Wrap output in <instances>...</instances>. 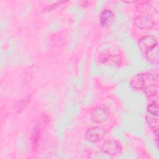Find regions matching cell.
<instances>
[{
  "label": "cell",
  "instance_id": "cell-3",
  "mask_svg": "<svg viewBox=\"0 0 159 159\" xmlns=\"http://www.w3.org/2000/svg\"><path fill=\"white\" fill-rule=\"evenodd\" d=\"M122 145L117 140H107L105 141L101 147V151L109 155L116 156L122 152Z\"/></svg>",
  "mask_w": 159,
  "mask_h": 159
},
{
  "label": "cell",
  "instance_id": "cell-4",
  "mask_svg": "<svg viewBox=\"0 0 159 159\" xmlns=\"http://www.w3.org/2000/svg\"><path fill=\"white\" fill-rule=\"evenodd\" d=\"M106 134L105 129L99 126L89 127L86 132L85 139L90 143H96L101 140Z\"/></svg>",
  "mask_w": 159,
  "mask_h": 159
},
{
  "label": "cell",
  "instance_id": "cell-6",
  "mask_svg": "<svg viewBox=\"0 0 159 159\" xmlns=\"http://www.w3.org/2000/svg\"><path fill=\"white\" fill-rule=\"evenodd\" d=\"M158 44V40L155 36L147 35L142 37L139 42V47L143 54H145L148 50Z\"/></svg>",
  "mask_w": 159,
  "mask_h": 159
},
{
  "label": "cell",
  "instance_id": "cell-7",
  "mask_svg": "<svg viewBox=\"0 0 159 159\" xmlns=\"http://www.w3.org/2000/svg\"><path fill=\"white\" fill-rule=\"evenodd\" d=\"M101 63L113 66H119L122 63V58L119 55L110 53H102L98 57Z\"/></svg>",
  "mask_w": 159,
  "mask_h": 159
},
{
  "label": "cell",
  "instance_id": "cell-1",
  "mask_svg": "<svg viewBox=\"0 0 159 159\" xmlns=\"http://www.w3.org/2000/svg\"><path fill=\"white\" fill-rule=\"evenodd\" d=\"M158 75L152 73H142L134 76L130 81V87L137 91H145L149 86L158 83Z\"/></svg>",
  "mask_w": 159,
  "mask_h": 159
},
{
  "label": "cell",
  "instance_id": "cell-14",
  "mask_svg": "<svg viewBox=\"0 0 159 159\" xmlns=\"http://www.w3.org/2000/svg\"><path fill=\"white\" fill-rule=\"evenodd\" d=\"M67 1H57L50 5H48L47 6H46L44 8V11H52L56 8H57L58 6H60V5H61L63 3L66 2Z\"/></svg>",
  "mask_w": 159,
  "mask_h": 159
},
{
  "label": "cell",
  "instance_id": "cell-5",
  "mask_svg": "<svg viewBox=\"0 0 159 159\" xmlns=\"http://www.w3.org/2000/svg\"><path fill=\"white\" fill-rule=\"evenodd\" d=\"M135 25L140 29L148 30L153 28L155 25V20L150 15L140 14L136 16L134 19Z\"/></svg>",
  "mask_w": 159,
  "mask_h": 159
},
{
  "label": "cell",
  "instance_id": "cell-13",
  "mask_svg": "<svg viewBox=\"0 0 159 159\" xmlns=\"http://www.w3.org/2000/svg\"><path fill=\"white\" fill-rule=\"evenodd\" d=\"M147 112L154 116H158L159 114L158 111V104L157 102H153L151 104H150L147 108Z\"/></svg>",
  "mask_w": 159,
  "mask_h": 159
},
{
  "label": "cell",
  "instance_id": "cell-2",
  "mask_svg": "<svg viewBox=\"0 0 159 159\" xmlns=\"http://www.w3.org/2000/svg\"><path fill=\"white\" fill-rule=\"evenodd\" d=\"M111 116V110L108 106L105 104H101L95 107L90 114L91 120L96 124H101L109 118Z\"/></svg>",
  "mask_w": 159,
  "mask_h": 159
},
{
  "label": "cell",
  "instance_id": "cell-10",
  "mask_svg": "<svg viewBox=\"0 0 159 159\" xmlns=\"http://www.w3.org/2000/svg\"><path fill=\"white\" fill-rule=\"evenodd\" d=\"M145 120L157 137L158 134V120L154 116L147 114L145 116Z\"/></svg>",
  "mask_w": 159,
  "mask_h": 159
},
{
  "label": "cell",
  "instance_id": "cell-8",
  "mask_svg": "<svg viewBox=\"0 0 159 159\" xmlns=\"http://www.w3.org/2000/svg\"><path fill=\"white\" fill-rule=\"evenodd\" d=\"M115 14L109 9L103 10L99 16V21L101 25L104 27H110L114 22Z\"/></svg>",
  "mask_w": 159,
  "mask_h": 159
},
{
  "label": "cell",
  "instance_id": "cell-16",
  "mask_svg": "<svg viewBox=\"0 0 159 159\" xmlns=\"http://www.w3.org/2000/svg\"><path fill=\"white\" fill-rule=\"evenodd\" d=\"M89 1H81L80 2V6H81L82 7H84V8L88 7L89 5Z\"/></svg>",
  "mask_w": 159,
  "mask_h": 159
},
{
  "label": "cell",
  "instance_id": "cell-11",
  "mask_svg": "<svg viewBox=\"0 0 159 159\" xmlns=\"http://www.w3.org/2000/svg\"><path fill=\"white\" fill-rule=\"evenodd\" d=\"M40 139V129L38 125H36L34 127L33 129L32 136H31V142H32V145L34 150H35L38 147Z\"/></svg>",
  "mask_w": 159,
  "mask_h": 159
},
{
  "label": "cell",
  "instance_id": "cell-9",
  "mask_svg": "<svg viewBox=\"0 0 159 159\" xmlns=\"http://www.w3.org/2000/svg\"><path fill=\"white\" fill-rule=\"evenodd\" d=\"M147 60L151 63L154 65H158L159 62V52H158V44L156 45L150 50H148L145 54Z\"/></svg>",
  "mask_w": 159,
  "mask_h": 159
},
{
  "label": "cell",
  "instance_id": "cell-15",
  "mask_svg": "<svg viewBox=\"0 0 159 159\" xmlns=\"http://www.w3.org/2000/svg\"><path fill=\"white\" fill-rule=\"evenodd\" d=\"M50 120V117H49V116L48 115H47L45 114L42 115V116H41V121H42L43 124H44V125L48 124L49 123Z\"/></svg>",
  "mask_w": 159,
  "mask_h": 159
},
{
  "label": "cell",
  "instance_id": "cell-12",
  "mask_svg": "<svg viewBox=\"0 0 159 159\" xmlns=\"http://www.w3.org/2000/svg\"><path fill=\"white\" fill-rule=\"evenodd\" d=\"M31 98H32L31 95L28 94L25 97H24L22 99H21V100L19 101V103L17 104L16 112L20 113L24 109V108L26 107L28 104L30 102Z\"/></svg>",
  "mask_w": 159,
  "mask_h": 159
}]
</instances>
